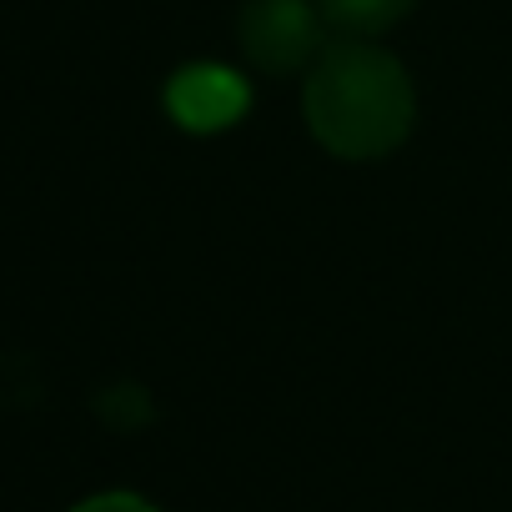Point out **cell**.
<instances>
[{
  "label": "cell",
  "instance_id": "6da1fadb",
  "mask_svg": "<svg viewBox=\"0 0 512 512\" xmlns=\"http://www.w3.org/2000/svg\"><path fill=\"white\" fill-rule=\"evenodd\" d=\"M302 121L327 156L382 161L412 136L417 91L382 41L332 36L302 76Z\"/></svg>",
  "mask_w": 512,
  "mask_h": 512
},
{
  "label": "cell",
  "instance_id": "7a4b0ae2",
  "mask_svg": "<svg viewBox=\"0 0 512 512\" xmlns=\"http://www.w3.org/2000/svg\"><path fill=\"white\" fill-rule=\"evenodd\" d=\"M332 41L317 0H246L236 16V46L256 71L307 76V66Z\"/></svg>",
  "mask_w": 512,
  "mask_h": 512
},
{
  "label": "cell",
  "instance_id": "3957f363",
  "mask_svg": "<svg viewBox=\"0 0 512 512\" xmlns=\"http://www.w3.org/2000/svg\"><path fill=\"white\" fill-rule=\"evenodd\" d=\"M161 101H166V116L181 131H191V136H221V131H231V126L246 121V111H251V81L236 66H226V61H191V66L171 71Z\"/></svg>",
  "mask_w": 512,
  "mask_h": 512
},
{
  "label": "cell",
  "instance_id": "277c9868",
  "mask_svg": "<svg viewBox=\"0 0 512 512\" xmlns=\"http://www.w3.org/2000/svg\"><path fill=\"white\" fill-rule=\"evenodd\" d=\"M417 0H317V11L332 36H357V41H382L397 21L412 16Z\"/></svg>",
  "mask_w": 512,
  "mask_h": 512
},
{
  "label": "cell",
  "instance_id": "5b68a950",
  "mask_svg": "<svg viewBox=\"0 0 512 512\" xmlns=\"http://www.w3.org/2000/svg\"><path fill=\"white\" fill-rule=\"evenodd\" d=\"M71 512H161V507L146 502L141 492H96V497L76 502Z\"/></svg>",
  "mask_w": 512,
  "mask_h": 512
}]
</instances>
